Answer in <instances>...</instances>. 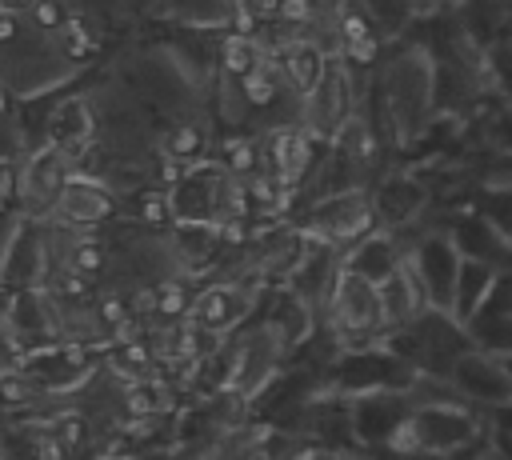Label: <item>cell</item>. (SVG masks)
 I'll return each instance as SVG.
<instances>
[{"instance_id":"6da1fadb","label":"cell","mask_w":512,"mask_h":460,"mask_svg":"<svg viewBox=\"0 0 512 460\" xmlns=\"http://www.w3.org/2000/svg\"><path fill=\"white\" fill-rule=\"evenodd\" d=\"M376 132L388 152H412L428 120L436 116V68L424 40L384 48V60L372 76Z\"/></svg>"},{"instance_id":"7a4b0ae2","label":"cell","mask_w":512,"mask_h":460,"mask_svg":"<svg viewBox=\"0 0 512 460\" xmlns=\"http://www.w3.org/2000/svg\"><path fill=\"white\" fill-rule=\"evenodd\" d=\"M384 344L392 352H400L416 372L424 376H448L452 364L472 348L468 328L448 312V308H424L416 320H408L404 328L388 332Z\"/></svg>"},{"instance_id":"3957f363","label":"cell","mask_w":512,"mask_h":460,"mask_svg":"<svg viewBox=\"0 0 512 460\" xmlns=\"http://www.w3.org/2000/svg\"><path fill=\"white\" fill-rule=\"evenodd\" d=\"M412 380H416V368L400 352H392L384 340L344 348L320 372V388L336 392V396H364V392H380V388H412Z\"/></svg>"},{"instance_id":"277c9868","label":"cell","mask_w":512,"mask_h":460,"mask_svg":"<svg viewBox=\"0 0 512 460\" xmlns=\"http://www.w3.org/2000/svg\"><path fill=\"white\" fill-rule=\"evenodd\" d=\"M320 320L336 332L344 348L356 344H376L384 340V312H380V284H372L360 272L340 268V280L320 312Z\"/></svg>"},{"instance_id":"5b68a950","label":"cell","mask_w":512,"mask_h":460,"mask_svg":"<svg viewBox=\"0 0 512 460\" xmlns=\"http://www.w3.org/2000/svg\"><path fill=\"white\" fill-rule=\"evenodd\" d=\"M408 420L416 432V452L432 456H460L484 428V412L468 400H416Z\"/></svg>"},{"instance_id":"8992f818","label":"cell","mask_w":512,"mask_h":460,"mask_svg":"<svg viewBox=\"0 0 512 460\" xmlns=\"http://www.w3.org/2000/svg\"><path fill=\"white\" fill-rule=\"evenodd\" d=\"M292 220L308 236H320V240H332L336 248H348L352 240H360L376 224L372 192L368 188H344V192H328V196L304 200Z\"/></svg>"},{"instance_id":"52a82bcc","label":"cell","mask_w":512,"mask_h":460,"mask_svg":"<svg viewBox=\"0 0 512 460\" xmlns=\"http://www.w3.org/2000/svg\"><path fill=\"white\" fill-rule=\"evenodd\" d=\"M300 108H304V112H300V124H304L312 136L332 140V136L340 132V124H344L352 112L364 108V100H360V72L348 68L340 56H328L324 76H320L316 88L300 100Z\"/></svg>"},{"instance_id":"ba28073f","label":"cell","mask_w":512,"mask_h":460,"mask_svg":"<svg viewBox=\"0 0 512 460\" xmlns=\"http://www.w3.org/2000/svg\"><path fill=\"white\" fill-rule=\"evenodd\" d=\"M224 348H228V356L220 352V360H224V388L240 392L244 400H252L284 368V360H288V348L264 324H256L252 332L236 336Z\"/></svg>"},{"instance_id":"9c48e42d","label":"cell","mask_w":512,"mask_h":460,"mask_svg":"<svg viewBox=\"0 0 512 460\" xmlns=\"http://www.w3.org/2000/svg\"><path fill=\"white\" fill-rule=\"evenodd\" d=\"M372 212H376V224L384 228H396V232H416L424 220H428V184L408 168H384L376 180H372Z\"/></svg>"},{"instance_id":"30bf717a","label":"cell","mask_w":512,"mask_h":460,"mask_svg":"<svg viewBox=\"0 0 512 460\" xmlns=\"http://www.w3.org/2000/svg\"><path fill=\"white\" fill-rule=\"evenodd\" d=\"M352 408V436L360 448H384L392 432L412 416V392L408 388H380L364 396H348Z\"/></svg>"},{"instance_id":"8fae6325","label":"cell","mask_w":512,"mask_h":460,"mask_svg":"<svg viewBox=\"0 0 512 460\" xmlns=\"http://www.w3.org/2000/svg\"><path fill=\"white\" fill-rule=\"evenodd\" d=\"M328 140L312 136L304 124H272L264 132V168L280 180V184H300L308 180V172L316 168L320 152Z\"/></svg>"},{"instance_id":"7c38bea8","label":"cell","mask_w":512,"mask_h":460,"mask_svg":"<svg viewBox=\"0 0 512 460\" xmlns=\"http://www.w3.org/2000/svg\"><path fill=\"white\" fill-rule=\"evenodd\" d=\"M256 324H264L284 348L288 356L312 340V332L320 328V308L308 304L300 292H292L288 284H268L264 292V308L256 312Z\"/></svg>"},{"instance_id":"4fadbf2b","label":"cell","mask_w":512,"mask_h":460,"mask_svg":"<svg viewBox=\"0 0 512 460\" xmlns=\"http://www.w3.org/2000/svg\"><path fill=\"white\" fill-rule=\"evenodd\" d=\"M448 380L456 384V392L472 404V408H492V404H504V400H512V376H508V368H504V360L496 356V352H484V348H468L456 364H452V372H448Z\"/></svg>"},{"instance_id":"5bb4252c","label":"cell","mask_w":512,"mask_h":460,"mask_svg":"<svg viewBox=\"0 0 512 460\" xmlns=\"http://www.w3.org/2000/svg\"><path fill=\"white\" fill-rule=\"evenodd\" d=\"M40 392H72L92 376V348L80 344H48V348H32L20 364Z\"/></svg>"},{"instance_id":"9a60e30c","label":"cell","mask_w":512,"mask_h":460,"mask_svg":"<svg viewBox=\"0 0 512 460\" xmlns=\"http://www.w3.org/2000/svg\"><path fill=\"white\" fill-rule=\"evenodd\" d=\"M472 344L484 352H512V268H500L492 280V292L484 296V304L472 312V320L464 324Z\"/></svg>"},{"instance_id":"2e32d148","label":"cell","mask_w":512,"mask_h":460,"mask_svg":"<svg viewBox=\"0 0 512 460\" xmlns=\"http://www.w3.org/2000/svg\"><path fill=\"white\" fill-rule=\"evenodd\" d=\"M340 268H344V248H336L332 240L308 236L304 256H300V264L292 268V276L284 284L324 312V304H328V296H332V288L340 280Z\"/></svg>"},{"instance_id":"e0dca14e","label":"cell","mask_w":512,"mask_h":460,"mask_svg":"<svg viewBox=\"0 0 512 460\" xmlns=\"http://www.w3.org/2000/svg\"><path fill=\"white\" fill-rule=\"evenodd\" d=\"M408 240H412V232H396V228L372 224L360 240H352V244L344 248V268L368 276L372 284H380L392 268L404 264V256H408Z\"/></svg>"},{"instance_id":"ac0fdd59","label":"cell","mask_w":512,"mask_h":460,"mask_svg":"<svg viewBox=\"0 0 512 460\" xmlns=\"http://www.w3.org/2000/svg\"><path fill=\"white\" fill-rule=\"evenodd\" d=\"M52 208L60 212V220H68V224H76V228H92V224H104V220L116 212V200H112V192H108L96 176L68 172V180L60 184Z\"/></svg>"},{"instance_id":"d6986e66","label":"cell","mask_w":512,"mask_h":460,"mask_svg":"<svg viewBox=\"0 0 512 460\" xmlns=\"http://www.w3.org/2000/svg\"><path fill=\"white\" fill-rule=\"evenodd\" d=\"M64 180H68V156H64L56 144H48L44 152H36V156L28 160V168H24L20 180H16L24 208H28V212H44L48 204H56V192H60Z\"/></svg>"},{"instance_id":"ffe728a7","label":"cell","mask_w":512,"mask_h":460,"mask_svg":"<svg viewBox=\"0 0 512 460\" xmlns=\"http://www.w3.org/2000/svg\"><path fill=\"white\" fill-rule=\"evenodd\" d=\"M424 308H428V296H424V288H420V280H416V272H412V264H408V256H404V264L392 268V272L380 280L384 336L396 332V328H404L408 320H416Z\"/></svg>"},{"instance_id":"44dd1931","label":"cell","mask_w":512,"mask_h":460,"mask_svg":"<svg viewBox=\"0 0 512 460\" xmlns=\"http://www.w3.org/2000/svg\"><path fill=\"white\" fill-rule=\"evenodd\" d=\"M92 132H96V120H92V112H88V100H80V96L64 100V104L52 112V120H48V140H52L68 160H76L80 152H88Z\"/></svg>"},{"instance_id":"7402d4cb","label":"cell","mask_w":512,"mask_h":460,"mask_svg":"<svg viewBox=\"0 0 512 460\" xmlns=\"http://www.w3.org/2000/svg\"><path fill=\"white\" fill-rule=\"evenodd\" d=\"M220 224L216 220H176L172 228V252L184 268L204 272L220 252Z\"/></svg>"},{"instance_id":"603a6c76","label":"cell","mask_w":512,"mask_h":460,"mask_svg":"<svg viewBox=\"0 0 512 460\" xmlns=\"http://www.w3.org/2000/svg\"><path fill=\"white\" fill-rule=\"evenodd\" d=\"M328 48H320V40H308V36H292V44L280 52V64H284V76L292 84V92L304 100L316 80L324 76V64H328Z\"/></svg>"},{"instance_id":"cb8c5ba5","label":"cell","mask_w":512,"mask_h":460,"mask_svg":"<svg viewBox=\"0 0 512 460\" xmlns=\"http://www.w3.org/2000/svg\"><path fill=\"white\" fill-rule=\"evenodd\" d=\"M496 272H500L496 264H484V260H472V256L460 260V276H456V292H452V316L460 324H468L472 312L484 304V296L492 292Z\"/></svg>"},{"instance_id":"d4e9b609","label":"cell","mask_w":512,"mask_h":460,"mask_svg":"<svg viewBox=\"0 0 512 460\" xmlns=\"http://www.w3.org/2000/svg\"><path fill=\"white\" fill-rule=\"evenodd\" d=\"M472 208L504 236L512 240V176H500V172H484L476 192H472Z\"/></svg>"},{"instance_id":"484cf974","label":"cell","mask_w":512,"mask_h":460,"mask_svg":"<svg viewBox=\"0 0 512 460\" xmlns=\"http://www.w3.org/2000/svg\"><path fill=\"white\" fill-rule=\"evenodd\" d=\"M12 264H20V268L8 276V284H16V288H28V284H36V280H40V268H44V252H40V236L32 232V224H20V228L12 232V248H8V260H4V268H12Z\"/></svg>"},{"instance_id":"4316f807","label":"cell","mask_w":512,"mask_h":460,"mask_svg":"<svg viewBox=\"0 0 512 460\" xmlns=\"http://www.w3.org/2000/svg\"><path fill=\"white\" fill-rule=\"evenodd\" d=\"M168 408H172V384H164L148 372L128 380V388H124V412L128 416H160Z\"/></svg>"},{"instance_id":"83f0119b","label":"cell","mask_w":512,"mask_h":460,"mask_svg":"<svg viewBox=\"0 0 512 460\" xmlns=\"http://www.w3.org/2000/svg\"><path fill=\"white\" fill-rule=\"evenodd\" d=\"M264 56V44H260V36L256 32H224V40H220V72H228V76H240V72H248L256 60Z\"/></svg>"},{"instance_id":"f1b7e54d","label":"cell","mask_w":512,"mask_h":460,"mask_svg":"<svg viewBox=\"0 0 512 460\" xmlns=\"http://www.w3.org/2000/svg\"><path fill=\"white\" fill-rule=\"evenodd\" d=\"M12 332H16L20 340H28V336H36V332L56 336V316H52L48 300H40V296L24 292V296L12 304Z\"/></svg>"},{"instance_id":"f546056e","label":"cell","mask_w":512,"mask_h":460,"mask_svg":"<svg viewBox=\"0 0 512 460\" xmlns=\"http://www.w3.org/2000/svg\"><path fill=\"white\" fill-rule=\"evenodd\" d=\"M484 72L492 92H500L504 100H512V24L484 48Z\"/></svg>"},{"instance_id":"4dcf8cb0","label":"cell","mask_w":512,"mask_h":460,"mask_svg":"<svg viewBox=\"0 0 512 460\" xmlns=\"http://www.w3.org/2000/svg\"><path fill=\"white\" fill-rule=\"evenodd\" d=\"M204 148H208V132H204L200 124H192V120L168 128V136H164V156H172V160H180V164L204 160Z\"/></svg>"},{"instance_id":"1f68e13d","label":"cell","mask_w":512,"mask_h":460,"mask_svg":"<svg viewBox=\"0 0 512 460\" xmlns=\"http://www.w3.org/2000/svg\"><path fill=\"white\" fill-rule=\"evenodd\" d=\"M96 32L88 28V20L84 16H68L64 20V28H60V52L72 60V64H84V60H92L96 56Z\"/></svg>"},{"instance_id":"d6a6232c","label":"cell","mask_w":512,"mask_h":460,"mask_svg":"<svg viewBox=\"0 0 512 460\" xmlns=\"http://www.w3.org/2000/svg\"><path fill=\"white\" fill-rule=\"evenodd\" d=\"M192 296L184 280H160L156 284V316L160 320H184L188 308H192Z\"/></svg>"},{"instance_id":"836d02e7","label":"cell","mask_w":512,"mask_h":460,"mask_svg":"<svg viewBox=\"0 0 512 460\" xmlns=\"http://www.w3.org/2000/svg\"><path fill=\"white\" fill-rule=\"evenodd\" d=\"M48 432L64 444V452H76V448L88 440V420H84L80 412H64V416H56V420L48 424Z\"/></svg>"},{"instance_id":"e575fe53","label":"cell","mask_w":512,"mask_h":460,"mask_svg":"<svg viewBox=\"0 0 512 460\" xmlns=\"http://www.w3.org/2000/svg\"><path fill=\"white\" fill-rule=\"evenodd\" d=\"M128 320H132V304H128V296L108 292V296H100V300H96V324H104L108 332L124 328Z\"/></svg>"},{"instance_id":"d590c367","label":"cell","mask_w":512,"mask_h":460,"mask_svg":"<svg viewBox=\"0 0 512 460\" xmlns=\"http://www.w3.org/2000/svg\"><path fill=\"white\" fill-rule=\"evenodd\" d=\"M28 16H32L36 28H44V32H60L64 20H68L72 12H68L64 0H28Z\"/></svg>"},{"instance_id":"8d00e7d4","label":"cell","mask_w":512,"mask_h":460,"mask_svg":"<svg viewBox=\"0 0 512 460\" xmlns=\"http://www.w3.org/2000/svg\"><path fill=\"white\" fill-rule=\"evenodd\" d=\"M140 220L160 228V224H172V204H168V188H148L140 192Z\"/></svg>"},{"instance_id":"74e56055","label":"cell","mask_w":512,"mask_h":460,"mask_svg":"<svg viewBox=\"0 0 512 460\" xmlns=\"http://www.w3.org/2000/svg\"><path fill=\"white\" fill-rule=\"evenodd\" d=\"M324 12V0H280V24L288 28H304V24H316Z\"/></svg>"},{"instance_id":"f35d334b","label":"cell","mask_w":512,"mask_h":460,"mask_svg":"<svg viewBox=\"0 0 512 460\" xmlns=\"http://www.w3.org/2000/svg\"><path fill=\"white\" fill-rule=\"evenodd\" d=\"M68 268H76L84 276H96L104 268V248L96 240H76L72 252H68Z\"/></svg>"},{"instance_id":"ab89813d","label":"cell","mask_w":512,"mask_h":460,"mask_svg":"<svg viewBox=\"0 0 512 460\" xmlns=\"http://www.w3.org/2000/svg\"><path fill=\"white\" fill-rule=\"evenodd\" d=\"M56 292L68 300V304H80V300H88V276L84 272H76V268H64L60 272V280H56Z\"/></svg>"},{"instance_id":"60d3db41","label":"cell","mask_w":512,"mask_h":460,"mask_svg":"<svg viewBox=\"0 0 512 460\" xmlns=\"http://www.w3.org/2000/svg\"><path fill=\"white\" fill-rule=\"evenodd\" d=\"M12 192H16V164L8 156H0V212H8Z\"/></svg>"},{"instance_id":"b9f144b4","label":"cell","mask_w":512,"mask_h":460,"mask_svg":"<svg viewBox=\"0 0 512 460\" xmlns=\"http://www.w3.org/2000/svg\"><path fill=\"white\" fill-rule=\"evenodd\" d=\"M128 304H132V316H136V320H140V316H156V284H152V288H136Z\"/></svg>"},{"instance_id":"7bdbcfd3","label":"cell","mask_w":512,"mask_h":460,"mask_svg":"<svg viewBox=\"0 0 512 460\" xmlns=\"http://www.w3.org/2000/svg\"><path fill=\"white\" fill-rule=\"evenodd\" d=\"M16 32V8H8V4H0V44L8 40Z\"/></svg>"},{"instance_id":"ee69618b","label":"cell","mask_w":512,"mask_h":460,"mask_svg":"<svg viewBox=\"0 0 512 460\" xmlns=\"http://www.w3.org/2000/svg\"><path fill=\"white\" fill-rule=\"evenodd\" d=\"M4 112H8V92L0 88V116H4Z\"/></svg>"},{"instance_id":"f6af8a7d","label":"cell","mask_w":512,"mask_h":460,"mask_svg":"<svg viewBox=\"0 0 512 460\" xmlns=\"http://www.w3.org/2000/svg\"><path fill=\"white\" fill-rule=\"evenodd\" d=\"M500 360H504V368H508V376H512V352H504Z\"/></svg>"},{"instance_id":"bcb514c9","label":"cell","mask_w":512,"mask_h":460,"mask_svg":"<svg viewBox=\"0 0 512 460\" xmlns=\"http://www.w3.org/2000/svg\"><path fill=\"white\" fill-rule=\"evenodd\" d=\"M0 4H8V8H20V4H24V0H0Z\"/></svg>"}]
</instances>
